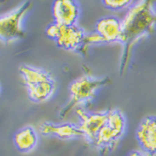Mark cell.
Wrapping results in <instances>:
<instances>
[{"instance_id":"1","label":"cell","mask_w":156,"mask_h":156,"mask_svg":"<svg viewBox=\"0 0 156 156\" xmlns=\"http://www.w3.org/2000/svg\"><path fill=\"white\" fill-rule=\"evenodd\" d=\"M126 128L124 115L120 110L107 112L106 123L97 135L94 145L103 151L111 150L124 135Z\"/></svg>"},{"instance_id":"2","label":"cell","mask_w":156,"mask_h":156,"mask_svg":"<svg viewBox=\"0 0 156 156\" xmlns=\"http://www.w3.org/2000/svg\"><path fill=\"white\" fill-rule=\"evenodd\" d=\"M31 7L30 2L21 4L12 12L0 16V40L11 43L23 37V19Z\"/></svg>"},{"instance_id":"3","label":"cell","mask_w":156,"mask_h":156,"mask_svg":"<svg viewBox=\"0 0 156 156\" xmlns=\"http://www.w3.org/2000/svg\"><path fill=\"white\" fill-rule=\"evenodd\" d=\"M151 22V15L149 13L146 3H141L129 10L122 21L123 38L122 42L130 38L133 35L139 34L145 30Z\"/></svg>"},{"instance_id":"4","label":"cell","mask_w":156,"mask_h":156,"mask_svg":"<svg viewBox=\"0 0 156 156\" xmlns=\"http://www.w3.org/2000/svg\"><path fill=\"white\" fill-rule=\"evenodd\" d=\"M105 79H96L91 77H81L75 80L69 87L70 102L69 107L71 108L80 103L91 100L94 97L97 90L106 83ZM67 107L66 108H68Z\"/></svg>"},{"instance_id":"5","label":"cell","mask_w":156,"mask_h":156,"mask_svg":"<svg viewBox=\"0 0 156 156\" xmlns=\"http://www.w3.org/2000/svg\"><path fill=\"white\" fill-rule=\"evenodd\" d=\"M77 115L80 117V130L90 144H94L97 135L107 120L106 113H89L81 108L76 109Z\"/></svg>"},{"instance_id":"6","label":"cell","mask_w":156,"mask_h":156,"mask_svg":"<svg viewBox=\"0 0 156 156\" xmlns=\"http://www.w3.org/2000/svg\"><path fill=\"white\" fill-rule=\"evenodd\" d=\"M80 6L75 0H54L52 15L60 25H75L80 17Z\"/></svg>"},{"instance_id":"7","label":"cell","mask_w":156,"mask_h":156,"mask_svg":"<svg viewBox=\"0 0 156 156\" xmlns=\"http://www.w3.org/2000/svg\"><path fill=\"white\" fill-rule=\"evenodd\" d=\"M136 139L142 150L149 155L156 154V116H149L140 122Z\"/></svg>"},{"instance_id":"8","label":"cell","mask_w":156,"mask_h":156,"mask_svg":"<svg viewBox=\"0 0 156 156\" xmlns=\"http://www.w3.org/2000/svg\"><path fill=\"white\" fill-rule=\"evenodd\" d=\"M85 35L83 29L76 24L60 25L59 34L55 42L59 48L66 50H76L83 45Z\"/></svg>"},{"instance_id":"9","label":"cell","mask_w":156,"mask_h":156,"mask_svg":"<svg viewBox=\"0 0 156 156\" xmlns=\"http://www.w3.org/2000/svg\"><path fill=\"white\" fill-rule=\"evenodd\" d=\"M95 29L96 32L105 40V43L122 41V21L115 17L108 16L100 19L96 23Z\"/></svg>"},{"instance_id":"10","label":"cell","mask_w":156,"mask_h":156,"mask_svg":"<svg viewBox=\"0 0 156 156\" xmlns=\"http://www.w3.org/2000/svg\"><path fill=\"white\" fill-rule=\"evenodd\" d=\"M39 130L45 136H55L61 140H71L75 138L83 137V134L79 125L70 123L53 124L44 123L40 125Z\"/></svg>"},{"instance_id":"11","label":"cell","mask_w":156,"mask_h":156,"mask_svg":"<svg viewBox=\"0 0 156 156\" xmlns=\"http://www.w3.org/2000/svg\"><path fill=\"white\" fill-rule=\"evenodd\" d=\"M38 134L33 127L26 126L17 131L13 136V143L23 153H28L38 144Z\"/></svg>"},{"instance_id":"12","label":"cell","mask_w":156,"mask_h":156,"mask_svg":"<svg viewBox=\"0 0 156 156\" xmlns=\"http://www.w3.org/2000/svg\"><path fill=\"white\" fill-rule=\"evenodd\" d=\"M29 99L35 103L44 102L51 98L55 91L54 79L27 87Z\"/></svg>"},{"instance_id":"13","label":"cell","mask_w":156,"mask_h":156,"mask_svg":"<svg viewBox=\"0 0 156 156\" xmlns=\"http://www.w3.org/2000/svg\"><path fill=\"white\" fill-rule=\"evenodd\" d=\"M19 72L21 73L26 87L34 85L36 83L53 79L47 71L29 65H22L19 68Z\"/></svg>"},{"instance_id":"14","label":"cell","mask_w":156,"mask_h":156,"mask_svg":"<svg viewBox=\"0 0 156 156\" xmlns=\"http://www.w3.org/2000/svg\"><path fill=\"white\" fill-rule=\"evenodd\" d=\"M133 1L134 0H102V3L108 9L118 11L127 9L132 4Z\"/></svg>"},{"instance_id":"15","label":"cell","mask_w":156,"mask_h":156,"mask_svg":"<svg viewBox=\"0 0 156 156\" xmlns=\"http://www.w3.org/2000/svg\"><path fill=\"white\" fill-rule=\"evenodd\" d=\"M59 30H60V24L54 22L47 27L45 33L48 38L56 40V38H58V34H59Z\"/></svg>"},{"instance_id":"16","label":"cell","mask_w":156,"mask_h":156,"mask_svg":"<svg viewBox=\"0 0 156 156\" xmlns=\"http://www.w3.org/2000/svg\"><path fill=\"white\" fill-rule=\"evenodd\" d=\"M102 43H105V40L103 39L102 37L98 33L95 32L90 34L85 35L83 45L92 44H102Z\"/></svg>"},{"instance_id":"17","label":"cell","mask_w":156,"mask_h":156,"mask_svg":"<svg viewBox=\"0 0 156 156\" xmlns=\"http://www.w3.org/2000/svg\"><path fill=\"white\" fill-rule=\"evenodd\" d=\"M127 156H147L145 155L144 154L142 153V152H140V151H136V150H134V151H132L130 153L128 154Z\"/></svg>"},{"instance_id":"18","label":"cell","mask_w":156,"mask_h":156,"mask_svg":"<svg viewBox=\"0 0 156 156\" xmlns=\"http://www.w3.org/2000/svg\"><path fill=\"white\" fill-rule=\"evenodd\" d=\"M154 12H155V13H156V3H155V4H154Z\"/></svg>"}]
</instances>
